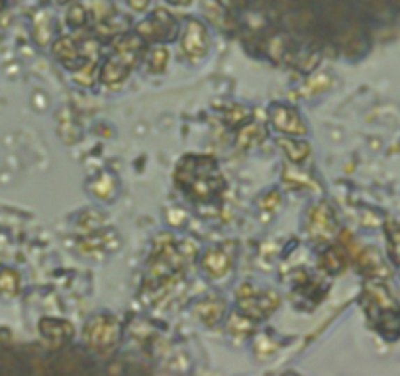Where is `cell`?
I'll use <instances>...</instances> for the list:
<instances>
[{
    "instance_id": "cell-1",
    "label": "cell",
    "mask_w": 400,
    "mask_h": 376,
    "mask_svg": "<svg viewBox=\"0 0 400 376\" xmlns=\"http://www.w3.org/2000/svg\"><path fill=\"white\" fill-rule=\"evenodd\" d=\"M177 185L197 200H212L224 188L218 163L208 155H187L177 167Z\"/></svg>"
},
{
    "instance_id": "cell-2",
    "label": "cell",
    "mask_w": 400,
    "mask_h": 376,
    "mask_svg": "<svg viewBox=\"0 0 400 376\" xmlns=\"http://www.w3.org/2000/svg\"><path fill=\"white\" fill-rule=\"evenodd\" d=\"M363 310L369 320L377 327V331L387 339H394L400 335V308L390 296L389 288L380 282H367L363 292Z\"/></svg>"
},
{
    "instance_id": "cell-3",
    "label": "cell",
    "mask_w": 400,
    "mask_h": 376,
    "mask_svg": "<svg viewBox=\"0 0 400 376\" xmlns=\"http://www.w3.org/2000/svg\"><path fill=\"white\" fill-rule=\"evenodd\" d=\"M139 47H141V40L139 36H126L116 43L114 53L108 57V61L102 65V73L100 79L105 84H116L122 83L132 71L134 63H136L137 55H139Z\"/></svg>"
},
{
    "instance_id": "cell-4",
    "label": "cell",
    "mask_w": 400,
    "mask_h": 376,
    "mask_svg": "<svg viewBox=\"0 0 400 376\" xmlns=\"http://www.w3.org/2000/svg\"><path fill=\"white\" fill-rule=\"evenodd\" d=\"M118 339H120V329H118L116 320L110 315H95L84 327V341L98 351H108L116 347Z\"/></svg>"
},
{
    "instance_id": "cell-5",
    "label": "cell",
    "mask_w": 400,
    "mask_h": 376,
    "mask_svg": "<svg viewBox=\"0 0 400 376\" xmlns=\"http://www.w3.org/2000/svg\"><path fill=\"white\" fill-rule=\"evenodd\" d=\"M177 22L173 20V16L165 10H155L153 18L144 20L136 28L137 36H144L148 40H157V42H167L177 36Z\"/></svg>"
},
{
    "instance_id": "cell-6",
    "label": "cell",
    "mask_w": 400,
    "mask_h": 376,
    "mask_svg": "<svg viewBox=\"0 0 400 376\" xmlns=\"http://www.w3.org/2000/svg\"><path fill=\"white\" fill-rule=\"evenodd\" d=\"M242 290H245L247 296H245V294H240V296H238V298H240V308H242L245 315H249V318H263V315H269V313H273L275 310H277V306L281 304L279 296L275 292L255 294L253 286H249V284L242 286Z\"/></svg>"
},
{
    "instance_id": "cell-7",
    "label": "cell",
    "mask_w": 400,
    "mask_h": 376,
    "mask_svg": "<svg viewBox=\"0 0 400 376\" xmlns=\"http://www.w3.org/2000/svg\"><path fill=\"white\" fill-rule=\"evenodd\" d=\"M180 45H183V53L192 61L204 57L206 52H208V45H210L208 31L204 28V24L199 20H189L187 28H185V33H183Z\"/></svg>"
},
{
    "instance_id": "cell-8",
    "label": "cell",
    "mask_w": 400,
    "mask_h": 376,
    "mask_svg": "<svg viewBox=\"0 0 400 376\" xmlns=\"http://www.w3.org/2000/svg\"><path fill=\"white\" fill-rule=\"evenodd\" d=\"M271 124L289 136H305L308 127L302 122V118L298 116L295 108L286 104H273L271 106Z\"/></svg>"
},
{
    "instance_id": "cell-9",
    "label": "cell",
    "mask_w": 400,
    "mask_h": 376,
    "mask_svg": "<svg viewBox=\"0 0 400 376\" xmlns=\"http://www.w3.org/2000/svg\"><path fill=\"white\" fill-rule=\"evenodd\" d=\"M53 53H55V57L61 61L63 67L67 69H73V71H91L93 67H89V63L84 61L83 55L79 52V45L71 40V38H59L57 42L53 43Z\"/></svg>"
},
{
    "instance_id": "cell-10",
    "label": "cell",
    "mask_w": 400,
    "mask_h": 376,
    "mask_svg": "<svg viewBox=\"0 0 400 376\" xmlns=\"http://www.w3.org/2000/svg\"><path fill=\"white\" fill-rule=\"evenodd\" d=\"M310 231L316 240H328L336 231V219L326 202H320L310 212Z\"/></svg>"
},
{
    "instance_id": "cell-11",
    "label": "cell",
    "mask_w": 400,
    "mask_h": 376,
    "mask_svg": "<svg viewBox=\"0 0 400 376\" xmlns=\"http://www.w3.org/2000/svg\"><path fill=\"white\" fill-rule=\"evenodd\" d=\"M230 263L232 257L230 253L224 249H210L204 253L202 257V267L210 272L212 276H224L226 272L230 271Z\"/></svg>"
},
{
    "instance_id": "cell-12",
    "label": "cell",
    "mask_w": 400,
    "mask_h": 376,
    "mask_svg": "<svg viewBox=\"0 0 400 376\" xmlns=\"http://www.w3.org/2000/svg\"><path fill=\"white\" fill-rule=\"evenodd\" d=\"M224 312H226V304L222 302L220 298H206L197 306V313L206 325L218 324L224 318Z\"/></svg>"
},
{
    "instance_id": "cell-13",
    "label": "cell",
    "mask_w": 400,
    "mask_h": 376,
    "mask_svg": "<svg viewBox=\"0 0 400 376\" xmlns=\"http://www.w3.org/2000/svg\"><path fill=\"white\" fill-rule=\"evenodd\" d=\"M42 335L45 339H49L52 343H63L71 335H73V327L67 322H59V320H43L42 324Z\"/></svg>"
},
{
    "instance_id": "cell-14",
    "label": "cell",
    "mask_w": 400,
    "mask_h": 376,
    "mask_svg": "<svg viewBox=\"0 0 400 376\" xmlns=\"http://www.w3.org/2000/svg\"><path fill=\"white\" fill-rule=\"evenodd\" d=\"M277 143L283 147L284 153H286V157H289L291 161H295V163L305 161L306 157H308V153H310V146H308L306 141H295V139H279Z\"/></svg>"
},
{
    "instance_id": "cell-15",
    "label": "cell",
    "mask_w": 400,
    "mask_h": 376,
    "mask_svg": "<svg viewBox=\"0 0 400 376\" xmlns=\"http://www.w3.org/2000/svg\"><path fill=\"white\" fill-rule=\"evenodd\" d=\"M320 265L322 269H326L328 272L336 274V272L344 271V265H346V257L339 249H328L322 257H320Z\"/></svg>"
},
{
    "instance_id": "cell-16",
    "label": "cell",
    "mask_w": 400,
    "mask_h": 376,
    "mask_svg": "<svg viewBox=\"0 0 400 376\" xmlns=\"http://www.w3.org/2000/svg\"><path fill=\"white\" fill-rule=\"evenodd\" d=\"M230 331L236 335H249L253 331V324L249 320V315H245L242 312L232 313L230 318Z\"/></svg>"
},
{
    "instance_id": "cell-17",
    "label": "cell",
    "mask_w": 400,
    "mask_h": 376,
    "mask_svg": "<svg viewBox=\"0 0 400 376\" xmlns=\"http://www.w3.org/2000/svg\"><path fill=\"white\" fill-rule=\"evenodd\" d=\"M387 233H389V251L392 261L400 265V226L390 221L387 226Z\"/></svg>"
},
{
    "instance_id": "cell-18",
    "label": "cell",
    "mask_w": 400,
    "mask_h": 376,
    "mask_svg": "<svg viewBox=\"0 0 400 376\" xmlns=\"http://www.w3.org/2000/svg\"><path fill=\"white\" fill-rule=\"evenodd\" d=\"M169 63L167 47H153L149 53V69L153 73H161Z\"/></svg>"
},
{
    "instance_id": "cell-19",
    "label": "cell",
    "mask_w": 400,
    "mask_h": 376,
    "mask_svg": "<svg viewBox=\"0 0 400 376\" xmlns=\"http://www.w3.org/2000/svg\"><path fill=\"white\" fill-rule=\"evenodd\" d=\"M261 137H265L263 130H261L257 124H249V125H245L242 132H240L238 141H240L242 146H252V143L261 141Z\"/></svg>"
},
{
    "instance_id": "cell-20",
    "label": "cell",
    "mask_w": 400,
    "mask_h": 376,
    "mask_svg": "<svg viewBox=\"0 0 400 376\" xmlns=\"http://www.w3.org/2000/svg\"><path fill=\"white\" fill-rule=\"evenodd\" d=\"M18 290V274L10 269L0 272V292L16 294Z\"/></svg>"
},
{
    "instance_id": "cell-21",
    "label": "cell",
    "mask_w": 400,
    "mask_h": 376,
    "mask_svg": "<svg viewBox=\"0 0 400 376\" xmlns=\"http://www.w3.org/2000/svg\"><path fill=\"white\" fill-rule=\"evenodd\" d=\"M67 20H69V24L75 26V28L83 26L84 22H86V12H84L83 6H81V4H75V6H71V10L67 12Z\"/></svg>"
},
{
    "instance_id": "cell-22",
    "label": "cell",
    "mask_w": 400,
    "mask_h": 376,
    "mask_svg": "<svg viewBox=\"0 0 400 376\" xmlns=\"http://www.w3.org/2000/svg\"><path fill=\"white\" fill-rule=\"evenodd\" d=\"M247 118H249V110H245L242 106H236L233 110L226 114V122L232 125H242Z\"/></svg>"
},
{
    "instance_id": "cell-23",
    "label": "cell",
    "mask_w": 400,
    "mask_h": 376,
    "mask_svg": "<svg viewBox=\"0 0 400 376\" xmlns=\"http://www.w3.org/2000/svg\"><path fill=\"white\" fill-rule=\"evenodd\" d=\"M328 84H330V77L326 73L316 75V77H312L308 83H306V91H310V93H318V91H324Z\"/></svg>"
},
{
    "instance_id": "cell-24",
    "label": "cell",
    "mask_w": 400,
    "mask_h": 376,
    "mask_svg": "<svg viewBox=\"0 0 400 376\" xmlns=\"http://www.w3.org/2000/svg\"><path fill=\"white\" fill-rule=\"evenodd\" d=\"M277 204H281V196H279L277 192H269V194L261 200V206H263V208L273 210L277 208Z\"/></svg>"
},
{
    "instance_id": "cell-25",
    "label": "cell",
    "mask_w": 400,
    "mask_h": 376,
    "mask_svg": "<svg viewBox=\"0 0 400 376\" xmlns=\"http://www.w3.org/2000/svg\"><path fill=\"white\" fill-rule=\"evenodd\" d=\"M130 2V6L134 8V10H146L148 8V4H149V0H128Z\"/></svg>"
},
{
    "instance_id": "cell-26",
    "label": "cell",
    "mask_w": 400,
    "mask_h": 376,
    "mask_svg": "<svg viewBox=\"0 0 400 376\" xmlns=\"http://www.w3.org/2000/svg\"><path fill=\"white\" fill-rule=\"evenodd\" d=\"M169 2H173V4H189L190 0H169Z\"/></svg>"
},
{
    "instance_id": "cell-27",
    "label": "cell",
    "mask_w": 400,
    "mask_h": 376,
    "mask_svg": "<svg viewBox=\"0 0 400 376\" xmlns=\"http://www.w3.org/2000/svg\"><path fill=\"white\" fill-rule=\"evenodd\" d=\"M2 6H4V4H2V0H0V10H2Z\"/></svg>"
},
{
    "instance_id": "cell-28",
    "label": "cell",
    "mask_w": 400,
    "mask_h": 376,
    "mask_svg": "<svg viewBox=\"0 0 400 376\" xmlns=\"http://www.w3.org/2000/svg\"><path fill=\"white\" fill-rule=\"evenodd\" d=\"M63 2H65V0H63Z\"/></svg>"
}]
</instances>
